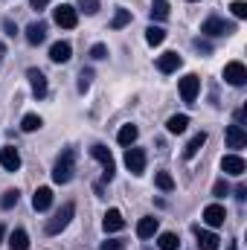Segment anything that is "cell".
Instances as JSON below:
<instances>
[{
    "instance_id": "1",
    "label": "cell",
    "mask_w": 247,
    "mask_h": 250,
    "mask_svg": "<svg viewBox=\"0 0 247 250\" xmlns=\"http://www.w3.org/2000/svg\"><path fill=\"white\" fill-rule=\"evenodd\" d=\"M73 172H76V151L73 148H64L62 157L53 166V181L56 184H70L73 181Z\"/></svg>"
},
{
    "instance_id": "2",
    "label": "cell",
    "mask_w": 247,
    "mask_h": 250,
    "mask_svg": "<svg viewBox=\"0 0 247 250\" xmlns=\"http://www.w3.org/2000/svg\"><path fill=\"white\" fill-rule=\"evenodd\" d=\"M73 215H76V204H64L62 209L47 221V236H59L64 227L70 224V218H73Z\"/></svg>"
},
{
    "instance_id": "3",
    "label": "cell",
    "mask_w": 247,
    "mask_h": 250,
    "mask_svg": "<svg viewBox=\"0 0 247 250\" xmlns=\"http://www.w3.org/2000/svg\"><path fill=\"white\" fill-rule=\"evenodd\" d=\"M201 32L209 35V38H221V35L236 32V26H233L230 21H221V18H206V21L201 23Z\"/></svg>"
},
{
    "instance_id": "4",
    "label": "cell",
    "mask_w": 247,
    "mask_h": 250,
    "mask_svg": "<svg viewBox=\"0 0 247 250\" xmlns=\"http://www.w3.org/2000/svg\"><path fill=\"white\" fill-rule=\"evenodd\" d=\"M53 21H56L62 29H73V26L79 23V12H76V6L62 3V6H56V9H53Z\"/></svg>"
},
{
    "instance_id": "5",
    "label": "cell",
    "mask_w": 247,
    "mask_h": 250,
    "mask_svg": "<svg viewBox=\"0 0 247 250\" xmlns=\"http://www.w3.org/2000/svg\"><path fill=\"white\" fill-rule=\"evenodd\" d=\"M90 154H93V157L102 163V169H105V172H102V178H105V181H114V175H117V163H114V154H111L105 146H93V148H90Z\"/></svg>"
},
{
    "instance_id": "6",
    "label": "cell",
    "mask_w": 247,
    "mask_h": 250,
    "mask_svg": "<svg viewBox=\"0 0 247 250\" xmlns=\"http://www.w3.org/2000/svg\"><path fill=\"white\" fill-rule=\"evenodd\" d=\"M198 90H201V79L195 73H186L184 79H181V99H184L186 105H192L198 99Z\"/></svg>"
},
{
    "instance_id": "7",
    "label": "cell",
    "mask_w": 247,
    "mask_h": 250,
    "mask_svg": "<svg viewBox=\"0 0 247 250\" xmlns=\"http://www.w3.org/2000/svg\"><path fill=\"white\" fill-rule=\"evenodd\" d=\"M125 166H128L131 175H143V172H145V151L128 146V151H125Z\"/></svg>"
},
{
    "instance_id": "8",
    "label": "cell",
    "mask_w": 247,
    "mask_h": 250,
    "mask_svg": "<svg viewBox=\"0 0 247 250\" xmlns=\"http://www.w3.org/2000/svg\"><path fill=\"white\" fill-rule=\"evenodd\" d=\"M224 82L227 84H233V87H242L247 82V67L242 62H230L224 67Z\"/></svg>"
},
{
    "instance_id": "9",
    "label": "cell",
    "mask_w": 247,
    "mask_h": 250,
    "mask_svg": "<svg viewBox=\"0 0 247 250\" xmlns=\"http://www.w3.org/2000/svg\"><path fill=\"white\" fill-rule=\"evenodd\" d=\"M245 169H247V163H245V157H239V154H227V157L221 160V172H224V175L242 178V175H245Z\"/></svg>"
},
{
    "instance_id": "10",
    "label": "cell",
    "mask_w": 247,
    "mask_h": 250,
    "mask_svg": "<svg viewBox=\"0 0 247 250\" xmlns=\"http://www.w3.org/2000/svg\"><path fill=\"white\" fill-rule=\"evenodd\" d=\"M0 166H3L6 172H18V169H21V154H18L15 146H3V148H0Z\"/></svg>"
},
{
    "instance_id": "11",
    "label": "cell",
    "mask_w": 247,
    "mask_h": 250,
    "mask_svg": "<svg viewBox=\"0 0 247 250\" xmlns=\"http://www.w3.org/2000/svg\"><path fill=\"white\" fill-rule=\"evenodd\" d=\"M227 146L230 148H245L247 146V131H245V125H239V123H233V125H227Z\"/></svg>"
},
{
    "instance_id": "12",
    "label": "cell",
    "mask_w": 247,
    "mask_h": 250,
    "mask_svg": "<svg viewBox=\"0 0 247 250\" xmlns=\"http://www.w3.org/2000/svg\"><path fill=\"white\" fill-rule=\"evenodd\" d=\"M26 41H29L32 47L44 44V41H47V23H44V21H32V23L26 26Z\"/></svg>"
},
{
    "instance_id": "13",
    "label": "cell",
    "mask_w": 247,
    "mask_h": 250,
    "mask_svg": "<svg viewBox=\"0 0 247 250\" xmlns=\"http://www.w3.org/2000/svg\"><path fill=\"white\" fill-rule=\"evenodd\" d=\"M26 79H29V84H32V93H35L38 99H44V96H47V76L32 67V70H26Z\"/></svg>"
},
{
    "instance_id": "14",
    "label": "cell",
    "mask_w": 247,
    "mask_h": 250,
    "mask_svg": "<svg viewBox=\"0 0 247 250\" xmlns=\"http://www.w3.org/2000/svg\"><path fill=\"white\" fill-rule=\"evenodd\" d=\"M50 59L56 64H67L70 59H73V47L67 44V41H56L53 47H50Z\"/></svg>"
},
{
    "instance_id": "15",
    "label": "cell",
    "mask_w": 247,
    "mask_h": 250,
    "mask_svg": "<svg viewBox=\"0 0 247 250\" xmlns=\"http://www.w3.org/2000/svg\"><path fill=\"white\" fill-rule=\"evenodd\" d=\"M224 218H227V212H224V207H221V204H209V207L204 209V221H206L209 227H221V224H224Z\"/></svg>"
},
{
    "instance_id": "16",
    "label": "cell",
    "mask_w": 247,
    "mask_h": 250,
    "mask_svg": "<svg viewBox=\"0 0 247 250\" xmlns=\"http://www.w3.org/2000/svg\"><path fill=\"white\" fill-rule=\"evenodd\" d=\"M157 230H160V221H157L154 215H145V218L137 221V236H140V239H151Z\"/></svg>"
},
{
    "instance_id": "17",
    "label": "cell",
    "mask_w": 247,
    "mask_h": 250,
    "mask_svg": "<svg viewBox=\"0 0 247 250\" xmlns=\"http://www.w3.org/2000/svg\"><path fill=\"white\" fill-rule=\"evenodd\" d=\"M195 239H198V250H218V242H221L215 233L201 230V227H195Z\"/></svg>"
},
{
    "instance_id": "18",
    "label": "cell",
    "mask_w": 247,
    "mask_h": 250,
    "mask_svg": "<svg viewBox=\"0 0 247 250\" xmlns=\"http://www.w3.org/2000/svg\"><path fill=\"white\" fill-rule=\"evenodd\" d=\"M102 227H105V233H120L125 227V218L120 209H108L105 212V221H102Z\"/></svg>"
},
{
    "instance_id": "19",
    "label": "cell",
    "mask_w": 247,
    "mask_h": 250,
    "mask_svg": "<svg viewBox=\"0 0 247 250\" xmlns=\"http://www.w3.org/2000/svg\"><path fill=\"white\" fill-rule=\"evenodd\" d=\"M50 204H53V189L50 187H38L35 189V195H32V207H35L38 212H44V209H50Z\"/></svg>"
},
{
    "instance_id": "20",
    "label": "cell",
    "mask_w": 247,
    "mask_h": 250,
    "mask_svg": "<svg viewBox=\"0 0 247 250\" xmlns=\"http://www.w3.org/2000/svg\"><path fill=\"white\" fill-rule=\"evenodd\" d=\"M181 64H184V62H181V56H178V53H163V56L157 59V70H160V73H175Z\"/></svg>"
},
{
    "instance_id": "21",
    "label": "cell",
    "mask_w": 247,
    "mask_h": 250,
    "mask_svg": "<svg viewBox=\"0 0 247 250\" xmlns=\"http://www.w3.org/2000/svg\"><path fill=\"white\" fill-rule=\"evenodd\" d=\"M137 137H140V131H137V125H123V128H120V134H117V140H120V146H125V148H128V146H134V143H137Z\"/></svg>"
},
{
    "instance_id": "22",
    "label": "cell",
    "mask_w": 247,
    "mask_h": 250,
    "mask_svg": "<svg viewBox=\"0 0 247 250\" xmlns=\"http://www.w3.org/2000/svg\"><path fill=\"white\" fill-rule=\"evenodd\" d=\"M204 143H206V134H204V131H198V134L186 143V148H184V157H186V160H192V157L201 151V146H204Z\"/></svg>"
},
{
    "instance_id": "23",
    "label": "cell",
    "mask_w": 247,
    "mask_h": 250,
    "mask_svg": "<svg viewBox=\"0 0 247 250\" xmlns=\"http://www.w3.org/2000/svg\"><path fill=\"white\" fill-rule=\"evenodd\" d=\"M9 248L12 250H26L29 248V236H26V230H12V233H9Z\"/></svg>"
},
{
    "instance_id": "24",
    "label": "cell",
    "mask_w": 247,
    "mask_h": 250,
    "mask_svg": "<svg viewBox=\"0 0 247 250\" xmlns=\"http://www.w3.org/2000/svg\"><path fill=\"white\" fill-rule=\"evenodd\" d=\"M145 41H148L151 47H160V44L166 41V29H163V26H154V23H151V26L145 29Z\"/></svg>"
},
{
    "instance_id": "25",
    "label": "cell",
    "mask_w": 247,
    "mask_h": 250,
    "mask_svg": "<svg viewBox=\"0 0 247 250\" xmlns=\"http://www.w3.org/2000/svg\"><path fill=\"white\" fill-rule=\"evenodd\" d=\"M186 125H189V117L186 114H175V117H169L166 128H169V134H184Z\"/></svg>"
},
{
    "instance_id": "26",
    "label": "cell",
    "mask_w": 247,
    "mask_h": 250,
    "mask_svg": "<svg viewBox=\"0 0 247 250\" xmlns=\"http://www.w3.org/2000/svg\"><path fill=\"white\" fill-rule=\"evenodd\" d=\"M157 245H160V250H178L181 248V239H178L175 233H160Z\"/></svg>"
},
{
    "instance_id": "27",
    "label": "cell",
    "mask_w": 247,
    "mask_h": 250,
    "mask_svg": "<svg viewBox=\"0 0 247 250\" xmlns=\"http://www.w3.org/2000/svg\"><path fill=\"white\" fill-rule=\"evenodd\" d=\"M41 125H44V120H41V117H38V114H26V117H23V120H21V128H23V131H26V134H32V131H38V128H41Z\"/></svg>"
},
{
    "instance_id": "28",
    "label": "cell",
    "mask_w": 247,
    "mask_h": 250,
    "mask_svg": "<svg viewBox=\"0 0 247 250\" xmlns=\"http://www.w3.org/2000/svg\"><path fill=\"white\" fill-rule=\"evenodd\" d=\"M151 18L154 21H166L169 18V3L166 0H154L151 3Z\"/></svg>"
},
{
    "instance_id": "29",
    "label": "cell",
    "mask_w": 247,
    "mask_h": 250,
    "mask_svg": "<svg viewBox=\"0 0 247 250\" xmlns=\"http://www.w3.org/2000/svg\"><path fill=\"white\" fill-rule=\"evenodd\" d=\"M128 23H131V12H128V9H117L111 26H114V29H123V26H128Z\"/></svg>"
},
{
    "instance_id": "30",
    "label": "cell",
    "mask_w": 247,
    "mask_h": 250,
    "mask_svg": "<svg viewBox=\"0 0 247 250\" xmlns=\"http://www.w3.org/2000/svg\"><path fill=\"white\" fill-rule=\"evenodd\" d=\"M154 184H157V189H163V192H172L175 189V181H172L169 172H157L154 175Z\"/></svg>"
},
{
    "instance_id": "31",
    "label": "cell",
    "mask_w": 247,
    "mask_h": 250,
    "mask_svg": "<svg viewBox=\"0 0 247 250\" xmlns=\"http://www.w3.org/2000/svg\"><path fill=\"white\" fill-rule=\"evenodd\" d=\"M18 198H21V192H18V189H6V192H3V198H0V207H3V209H12V207L18 204Z\"/></svg>"
},
{
    "instance_id": "32",
    "label": "cell",
    "mask_w": 247,
    "mask_h": 250,
    "mask_svg": "<svg viewBox=\"0 0 247 250\" xmlns=\"http://www.w3.org/2000/svg\"><path fill=\"white\" fill-rule=\"evenodd\" d=\"M230 12L242 21V18H247V3L245 0H233V3H230Z\"/></svg>"
},
{
    "instance_id": "33",
    "label": "cell",
    "mask_w": 247,
    "mask_h": 250,
    "mask_svg": "<svg viewBox=\"0 0 247 250\" xmlns=\"http://www.w3.org/2000/svg\"><path fill=\"white\" fill-rule=\"evenodd\" d=\"M90 79H93V70H82L79 73V93H84L90 87Z\"/></svg>"
},
{
    "instance_id": "34",
    "label": "cell",
    "mask_w": 247,
    "mask_h": 250,
    "mask_svg": "<svg viewBox=\"0 0 247 250\" xmlns=\"http://www.w3.org/2000/svg\"><path fill=\"white\" fill-rule=\"evenodd\" d=\"M90 59H96V62L108 59V47H105V44H93V47H90Z\"/></svg>"
},
{
    "instance_id": "35",
    "label": "cell",
    "mask_w": 247,
    "mask_h": 250,
    "mask_svg": "<svg viewBox=\"0 0 247 250\" xmlns=\"http://www.w3.org/2000/svg\"><path fill=\"white\" fill-rule=\"evenodd\" d=\"M79 9L87 12V15H96L99 12V0H79Z\"/></svg>"
},
{
    "instance_id": "36",
    "label": "cell",
    "mask_w": 247,
    "mask_h": 250,
    "mask_svg": "<svg viewBox=\"0 0 247 250\" xmlns=\"http://www.w3.org/2000/svg\"><path fill=\"white\" fill-rule=\"evenodd\" d=\"M212 192H215V198H224V195L230 192V187H227V181H215V187H212Z\"/></svg>"
},
{
    "instance_id": "37",
    "label": "cell",
    "mask_w": 247,
    "mask_h": 250,
    "mask_svg": "<svg viewBox=\"0 0 247 250\" xmlns=\"http://www.w3.org/2000/svg\"><path fill=\"white\" fill-rule=\"evenodd\" d=\"M102 250H125V245L120 239H108V242H102Z\"/></svg>"
},
{
    "instance_id": "38",
    "label": "cell",
    "mask_w": 247,
    "mask_h": 250,
    "mask_svg": "<svg viewBox=\"0 0 247 250\" xmlns=\"http://www.w3.org/2000/svg\"><path fill=\"white\" fill-rule=\"evenodd\" d=\"M195 50H198V53H212V47H209L206 41H201V38H195Z\"/></svg>"
},
{
    "instance_id": "39",
    "label": "cell",
    "mask_w": 247,
    "mask_h": 250,
    "mask_svg": "<svg viewBox=\"0 0 247 250\" xmlns=\"http://www.w3.org/2000/svg\"><path fill=\"white\" fill-rule=\"evenodd\" d=\"M3 29H6V35H18V26L12 21H3Z\"/></svg>"
},
{
    "instance_id": "40",
    "label": "cell",
    "mask_w": 247,
    "mask_h": 250,
    "mask_svg": "<svg viewBox=\"0 0 247 250\" xmlns=\"http://www.w3.org/2000/svg\"><path fill=\"white\" fill-rule=\"evenodd\" d=\"M47 3H50V0H29V6H32V9H38V12H41Z\"/></svg>"
},
{
    "instance_id": "41",
    "label": "cell",
    "mask_w": 247,
    "mask_h": 250,
    "mask_svg": "<svg viewBox=\"0 0 247 250\" xmlns=\"http://www.w3.org/2000/svg\"><path fill=\"white\" fill-rule=\"evenodd\" d=\"M236 198H239V201H245V198H247V189L239 187V189H236Z\"/></svg>"
},
{
    "instance_id": "42",
    "label": "cell",
    "mask_w": 247,
    "mask_h": 250,
    "mask_svg": "<svg viewBox=\"0 0 247 250\" xmlns=\"http://www.w3.org/2000/svg\"><path fill=\"white\" fill-rule=\"evenodd\" d=\"M3 239H6V230H3V224H0V245H3Z\"/></svg>"
},
{
    "instance_id": "43",
    "label": "cell",
    "mask_w": 247,
    "mask_h": 250,
    "mask_svg": "<svg viewBox=\"0 0 247 250\" xmlns=\"http://www.w3.org/2000/svg\"><path fill=\"white\" fill-rule=\"evenodd\" d=\"M3 53H6V47H3V44H0V59H3Z\"/></svg>"
},
{
    "instance_id": "44",
    "label": "cell",
    "mask_w": 247,
    "mask_h": 250,
    "mask_svg": "<svg viewBox=\"0 0 247 250\" xmlns=\"http://www.w3.org/2000/svg\"><path fill=\"white\" fill-rule=\"evenodd\" d=\"M227 250H239V248H236V245H230V248H227Z\"/></svg>"
},
{
    "instance_id": "45",
    "label": "cell",
    "mask_w": 247,
    "mask_h": 250,
    "mask_svg": "<svg viewBox=\"0 0 247 250\" xmlns=\"http://www.w3.org/2000/svg\"><path fill=\"white\" fill-rule=\"evenodd\" d=\"M189 3H198V0H189Z\"/></svg>"
},
{
    "instance_id": "46",
    "label": "cell",
    "mask_w": 247,
    "mask_h": 250,
    "mask_svg": "<svg viewBox=\"0 0 247 250\" xmlns=\"http://www.w3.org/2000/svg\"><path fill=\"white\" fill-rule=\"evenodd\" d=\"M145 250H148V248H145Z\"/></svg>"
}]
</instances>
